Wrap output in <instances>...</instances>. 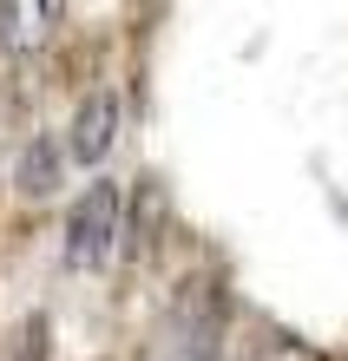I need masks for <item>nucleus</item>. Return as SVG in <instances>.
Instances as JSON below:
<instances>
[{
  "mask_svg": "<svg viewBox=\"0 0 348 361\" xmlns=\"http://www.w3.org/2000/svg\"><path fill=\"white\" fill-rule=\"evenodd\" d=\"M119 217H125L119 184H112V178L85 184V197L73 204V217H66V263H73V269H99V263L119 250Z\"/></svg>",
  "mask_w": 348,
  "mask_h": 361,
  "instance_id": "nucleus-1",
  "label": "nucleus"
},
{
  "mask_svg": "<svg viewBox=\"0 0 348 361\" xmlns=\"http://www.w3.org/2000/svg\"><path fill=\"white\" fill-rule=\"evenodd\" d=\"M112 138H119V92H85L79 112H73L66 152H73L79 164H99L105 152H112Z\"/></svg>",
  "mask_w": 348,
  "mask_h": 361,
  "instance_id": "nucleus-2",
  "label": "nucleus"
},
{
  "mask_svg": "<svg viewBox=\"0 0 348 361\" xmlns=\"http://www.w3.org/2000/svg\"><path fill=\"white\" fill-rule=\"evenodd\" d=\"M59 33V7L47 0H0V53H33Z\"/></svg>",
  "mask_w": 348,
  "mask_h": 361,
  "instance_id": "nucleus-3",
  "label": "nucleus"
},
{
  "mask_svg": "<svg viewBox=\"0 0 348 361\" xmlns=\"http://www.w3.org/2000/svg\"><path fill=\"white\" fill-rule=\"evenodd\" d=\"M20 190H27V197H53L59 190V152L47 138H33L27 158H20Z\"/></svg>",
  "mask_w": 348,
  "mask_h": 361,
  "instance_id": "nucleus-4",
  "label": "nucleus"
},
{
  "mask_svg": "<svg viewBox=\"0 0 348 361\" xmlns=\"http://www.w3.org/2000/svg\"><path fill=\"white\" fill-rule=\"evenodd\" d=\"M47 342H53L47 315H27V322H20V335H13V348H7V361H47Z\"/></svg>",
  "mask_w": 348,
  "mask_h": 361,
  "instance_id": "nucleus-5",
  "label": "nucleus"
},
{
  "mask_svg": "<svg viewBox=\"0 0 348 361\" xmlns=\"http://www.w3.org/2000/svg\"><path fill=\"white\" fill-rule=\"evenodd\" d=\"M171 361H217V355H210V348H204V342H184V348H178V355H171Z\"/></svg>",
  "mask_w": 348,
  "mask_h": 361,
  "instance_id": "nucleus-6",
  "label": "nucleus"
}]
</instances>
